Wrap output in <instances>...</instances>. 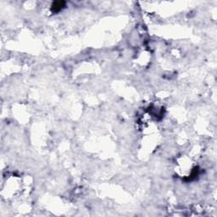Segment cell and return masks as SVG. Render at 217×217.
Wrapping results in <instances>:
<instances>
[{"mask_svg": "<svg viewBox=\"0 0 217 217\" xmlns=\"http://www.w3.org/2000/svg\"><path fill=\"white\" fill-rule=\"evenodd\" d=\"M63 7H65V2H61V1L55 2L52 5V9H53V11L57 12V11L61 10L63 9Z\"/></svg>", "mask_w": 217, "mask_h": 217, "instance_id": "1", "label": "cell"}]
</instances>
